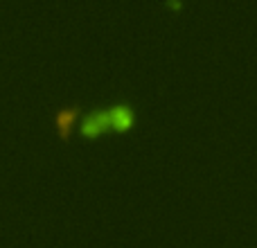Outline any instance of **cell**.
<instances>
[{
    "mask_svg": "<svg viewBox=\"0 0 257 248\" xmlns=\"http://www.w3.org/2000/svg\"><path fill=\"white\" fill-rule=\"evenodd\" d=\"M104 129H111V122H108V111H93L81 120V133L86 138H95L104 131Z\"/></svg>",
    "mask_w": 257,
    "mask_h": 248,
    "instance_id": "2",
    "label": "cell"
},
{
    "mask_svg": "<svg viewBox=\"0 0 257 248\" xmlns=\"http://www.w3.org/2000/svg\"><path fill=\"white\" fill-rule=\"evenodd\" d=\"M77 115H79V104H70V106H63L59 108L57 113L52 115V122L57 127V133L61 140H68L72 131V124H75Z\"/></svg>",
    "mask_w": 257,
    "mask_h": 248,
    "instance_id": "1",
    "label": "cell"
},
{
    "mask_svg": "<svg viewBox=\"0 0 257 248\" xmlns=\"http://www.w3.org/2000/svg\"><path fill=\"white\" fill-rule=\"evenodd\" d=\"M108 111V122L117 131H126L133 127V108L128 104H115V106L106 108Z\"/></svg>",
    "mask_w": 257,
    "mask_h": 248,
    "instance_id": "3",
    "label": "cell"
}]
</instances>
